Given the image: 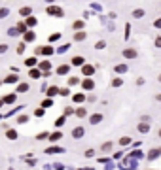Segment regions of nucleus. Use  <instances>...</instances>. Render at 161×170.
<instances>
[{
	"label": "nucleus",
	"instance_id": "nucleus-7",
	"mask_svg": "<svg viewBox=\"0 0 161 170\" xmlns=\"http://www.w3.org/2000/svg\"><path fill=\"white\" fill-rule=\"evenodd\" d=\"M101 121H102V113H93V115H91V125H97Z\"/></svg>",
	"mask_w": 161,
	"mask_h": 170
},
{
	"label": "nucleus",
	"instance_id": "nucleus-36",
	"mask_svg": "<svg viewBox=\"0 0 161 170\" xmlns=\"http://www.w3.org/2000/svg\"><path fill=\"white\" fill-rule=\"evenodd\" d=\"M74 28H76V30H80V28H83V21H76V23H74Z\"/></svg>",
	"mask_w": 161,
	"mask_h": 170
},
{
	"label": "nucleus",
	"instance_id": "nucleus-42",
	"mask_svg": "<svg viewBox=\"0 0 161 170\" xmlns=\"http://www.w3.org/2000/svg\"><path fill=\"white\" fill-rule=\"evenodd\" d=\"M153 44H156V47H159V49H161V36H157V38H156V42H153Z\"/></svg>",
	"mask_w": 161,
	"mask_h": 170
},
{
	"label": "nucleus",
	"instance_id": "nucleus-40",
	"mask_svg": "<svg viewBox=\"0 0 161 170\" xmlns=\"http://www.w3.org/2000/svg\"><path fill=\"white\" fill-rule=\"evenodd\" d=\"M53 102L50 100V98H47V100H44V102H42V106H44V108H50V106H51Z\"/></svg>",
	"mask_w": 161,
	"mask_h": 170
},
{
	"label": "nucleus",
	"instance_id": "nucleus-39",
	"mask_svg": "<svg viewBox=\"0 0 161 170\" xmlns=\"http://www.w3.org/2000/svg\"><path fill=\"white\" fill-rule=\"evenodd\" d=\"M61 38V34L57 32V34H51V36H50V42H55V40H59Z\"/></svg>",
	"mask_w": 161,
	"mask_h": 170
},
{
	"label": "nucleus",
	"instance_id": "nucleus-21",
	"mask_svg": "<svg viewBox=\"0 0 161 170\" xmlns=\"http://www.w3.org/2000/svg\"><path fill=\"white\" fill-rule=\"evenodd\" d=\"M27 91H29V85H27V83H21L17 87V93H27Z\"/></svg>",
	"mask_w": 161,
	"mask_h": 170
},
{
	"label": "nucleus",
	"instance_id": "nucleus-24",
	"mask_svg": "<svg viewBox=\"0 0 161 170\" xmlns=\"http://www.w3.org/2000/svg\"><path fill=\"white\" fill-rule=\"evenodd\" d=\"M47 153H61V151H65V150H61V147H57V146H53V147H50V150H46Z\"/></svg>",
	"mask_w": 161,
	"mask_h": 170
},
{
	"label": "nucleus",
	"instance_id": "nucleus-34",
	"mask_svg": "<svg viewBox=\"0 0 161 170\" xmlns=\"http://www.w3.org/2000/svg\"><path fill=\"white\" fill-rule=\"evenodd\" d=\"M25 49H27V46H25V42H21V44H19V47H17V53H23Z\"/></svg>",
	"mask_w": 161,
	"mask_h": 170
},
{
	"label": "nucleus",
	"instance_id": "nucleus-10",
	"mask_svg": "<svg viewBox=\"0 0 161 170\" xmlns=\"http://www.w3.org/2000/svg\"><path fill=\"white\" fill-rule=\"evenodd\" d=\"M68 70H70V66H68V65H61L59 68H57V74H68Z\"/></svg>",
	"mask_w": 161,
	"mask_h": 170
},
{
	"label": "nucleus",
	"instance_id": "nucleus-31",
	"mask_svg": "<svg viewBox=\"0 0 161 170\" xmlns=\"http://www.w3.org/2000/svg\"><path fill=\"white\" fill-rule=\"evenodd\" d=\"M112 150V142H106V144H102V151H110Z\"/></svg>",
	"mask_w": 161,
	"mask_h": 170
},
{
	"label": "nucleus",
	"instance_id": "nucleus-3",
	"mask_svg": "<svg viewBox=\"0 0 161 170\" xmlns=\"http://www.w3.org/2000/svg\"><path fill=\"white\" fill-rule=\"evenodd\" d=\"M93 72H95V68L91 66V65H83V66H82V74H83V76L89 77V76H93Z\"/></svg>",
	"mask_w": 161,
	"mask_h": 170
},
{
	"label": "nucleus",
	"instance_id": "nucleus-6",
	"mask_svg": "<svg viewBox=\"0 0 161 170\" xmlns=\"http://www.w3.org/2000/svg\"><path fill=\"white\" fill-rule=\"evenodd\" d=\"M83 132H85V131H83V127H76V129L72 131V136H74V138H82Z\"/></svg>",
	"mask_w": 161,
	"mask_h": 170
},
{
	"label": "nucleus",
	"instance_id": "nucleus-48",
	"mask_svg": "<svg viewBox=\"0 0 161 170\" xmlns=\"http://www.w3.org/2000/svg\"><path fill=\"white\" fill-rule=\"evenodd\" d=\"M156 100H159V102H161V93H159V95L156 96Z\"/></svg>",
	"mask_w": 161,
	"mask_h": 170
},
{
	"label": "nucleus",
	"instance_id": "nucleus-19",
	"mask_svg": "<svg viewBox=\"0 0 161 170\" xmlns=\"http://www.w3.org/2000/svg\"><path fill=\"white\" fill-rule=\"evenodd\" d=\"M31 77H32V80H38V77L42 76V72H40V70H31V74H29Z\"/></svg>",
	"mask_w": 161,
	"mask_h": 170
},
{
	"label": "nucleus",
	"instance_id": "nucleus-29",
	"mask_svg": "<svg viewBox=\"0 0 161 170\" xmlns=\"http://www.w3.org/2000/svg\"><path fill=\"white\" fill-rule=\"evenodd\" d=\"M95 47H97V49H104V47H106V42H104V40H99Z\"/></svg>",
	"mask_w": 161,
	"mask_h": 170
},
{
	"label": "nucleus",
	"instance_id": "nucleus-52",
	"mask_svg": "<svg viewBox=\"0 0 161 170\" xmlns=\"http://www.w3.org/2000/svg\"><path fill=\"white\" fill-rule=\"evenodd\" d=\"M0 104H2V102H0Z\"/></svg>",
	"mask_w": 161,
	"mask_h": 170
},
{
	"label": "nucleus",
	"instance_id": "nucleus-5",
	"mask_svg": "<svg viewBox=\"0 0 161 170\" xmlns=\"http://www.w3.org/2000/svg\"><path fill=\"white\" fill-rule=\"evenodd\" d=\"M82 87H83V89H87V91H91V89L95 87V83H93V80H91V77H87V80H83Z\"/></svg>",
	"mask_w": 161,
	"mask_h": 170
},
{
	"label": "nucleus",
	"instance_id": "nucleus-50",
	"mask_svg": "<svg viewBox=\"0 0 161 170\" xmlns=\"http://www.w3.org/2000/svg\"><path fill=\"white\" fill-rule=\"evenodd\" d=\"M157 136H159V138H161V129H159V132H157Z\"/></svg>",
	"mask_w": 161,
	"mask_h": 170
},
{
	"label": "nucleus",
	"instance_id": "nucleus-22",
	"mask_svg": "<svg viewBox=\"0 0 161 170\" xmlns=\"http://www.w3.org/2000/svg\"><path fill=\"white\" fill-rule=\"evenodd\" d=\"M10 15V10L8 8H0V19H4V17H8Z\"/></svg>",
	"mask_w": 161,
	"mask_h": 170
},
{
	"label": "nucleus",
	"instance_id": "nucleus-47",
	"mask_svg": "<svg viewBox=\"0 0 161 170\" xmlns=\"http://www.w3.org/2000/svg\"><path fill=\"white\" fill-rule=\"evenodd\" d=\"M156 27H157V28H161V19H157V21H156Z\"/></svg>",
	"mask_w": 161,
	"mask_h": 170
},
{
	"label": "nucleus",
	"instance_id": "nucleus-16",
	"mask_svg": "<svg viewBox=\"0 0 161 170\" xmlns=\"http://www.w3.org/2000/svg\"><path fill=\"white\" fill-rule=\"evenodd\" d=\"M116 72L118 74H125V72H127V66H125V65H118L116 66Z\"/></svg>",
	"mask_w": 161,
	"mask_h": 170
},
{
	"label": "nucleus",
	"instance_id": "nucleus-17",
	"mask_svg": "<svg viewBox=\"0 0 161 170\" xmlns=\"http://www.w3.org/2000/svg\"><path fill=\"white\" fill-rule=\"evenodd\" d=\"M59 87H50V89H47V96H53V95H57L59 93Z\"/></svg>",
	"mask_w": 161,
	"mask_h": 170
},
{
	"label": "nucleus",
	"instance_id": "nucleus-14",
	"mask_svg": "<svg viewBox=\"0 0 161 170\" xmlns=\"http://www.w3.org/2000/svg\"><path fill=\"white\" fill-rule=\"evenodd\" d=\"M138 131H140V132H148L150 131V125L146 123V121H142L140 125H138Z\"/></svg>",
	"mask_w": 161,
	"mask_h": 170
},
{
	"label": "nucleus",
	"instance_id": "nucleus-35",
	"mask_svg": "<svg viewBox=\"0 0 161 170\" xmlns=\"http://www.w3.org/2000/svg\"><path fill=\"white\" fill-rule=\"evenodd\" d=\"M36 138H38V140H46V138H50V134H47V132H40Z\"/></svg>",
	"mask_w": 161,
	"mask_h": 170
},
{
	"label": "nucleus",
	"instance_id": "nucleus-25",
	"mask_svg": "<svg viewBox=\"0 0 161 170\" xmlns=\"http://www.w3.org/2000/svg\"><path fill=\"white\" fill-rule=\"evenodd\" d=\"M17 80H19V77H17V76H8V77H6V80H4V81H6V83H15Z\"/></svg>",
	"mask_w": 161,
	"mask_h": 170
},
{
	"label": "nucleus",
	"instance_id": "nucleus-51",
	"mask_svg": "<svg viewBox=\"0 0 161 170\" xmlns=\"http://www.w3.org/2000/svg\"><path fill=\"white\" fill-rule=\"evenodd\" d=\"M159 81H161V74H159Z\"/></svg>",
	"mask_w": 161,
	"mask_h": 170
},
{
	"label": "nucleus",
	"instance_id": "nucleus-20",
	"mask_svg": "<svg viewBox=\"0 0 161 170\" xmlns=\"http://www.w3.org/2000/svg\"><path fill=\"white\" fill-rule=\"evenodd\" d=\"M25 65L27 66H34V65H36V57H29V59L25 61Z\"/></svg>",
	"mask_w": 161,
	"mask_h": 170
},
{
	"label": "nucleus",
	"instance_id": "nucleus-4",
	"mask_svg": "<svg viewBox=\"0 0 161 170\" xmlns=\"http://www.w3.org/2000/svg\"><path fill=\"white\" fill-rule=\"evenodd\" d=\"M72 65L74 66H83L85 65V59H83L82 55H76V57H72Z\"/></svg>",
	"mask_w": 161,
	"mask_h": 170
},
{
	"label": "nucleus",
	"instance_id": "nucleus-45",
	"mask_svg": "<svg viewBox=\"0 0 161 170\" xmlns=\"http://www.w3.org/2000/svg\"><path fill=\"white\" fill-rule=\"evenodd\" d=\"M59 93H61L63 96H66V95H68V89H61V91H59Z\"/></svg>",
	"mask_w": 161,
	"mask_h": 170
},
{
	"label": "nucleus",
	"instance_id": "nucleus-38",
	"mask_svg": "<svg viewBox=\"0 0 161 170\" xmlns=\"http://www.w3.org/2000/svg\"><path fill=\"white\" fill-rule=\"evenodd\" d=\"M65 121H66V119H65V117H59V119H57V121H55V125H57V127H61V125H65Z\"/></svg>",
	"mask_w": 161,
	"mask_h": 170
},
{
	"label": "nucleus",
	"instance_id": "nucleus-18",
	"mask_svg": "<svg viewBox=\"0 0 161 170\" xmlns=\"http://www.w3.org/2000/svg\"><path fill=\"white\" fill-rule=\"evenodd\" d=\"M6 138H8V140H15L17 138V132L15 131H8V132H6Z\"/></svg>",
	"mask_w": 161,
	"mask_h": 170
},
{
	"label": "nucleus",
	"instance_id": "nucleus-9",
	"mask_svg": "<svg viewBox=\"0 0 161 170\" xmlns=\"http://www.w3.org/2000/svg\"><path fill=\"white\" fill-rule=\"evenodd\" d=\"M85 38H87V34L83 32V30H80V32L74 34V40H76V42H82V40H85Z\"/></svg>",
	"mask_w": 161,
	"mask_h": 170
},
{
	"label": "nucleus",
	"instance_id": "nucleus-49",
	"mask_svg": "<svg viewBox=\"0 0 161 170\" xmlns=\"http://www.w3.org/2000/svg\"><path fill=\"white\" fill-rule=\"evenodd\" d=\"M46 2H47V4H53V2H55V0H46Z\"/></svg>",
	"mask_w": 161,
	"mask_h": 170
},
{
	"label": "nucleus",
	"instance_id": "nucleus-46",
	"mask_svg": "<svg viewBox=\"0 0 161 170\" xmlns=\"http://www.w3.org/2000/svg\"><path fill=\"white\" fill-rule=\"evenodd\" d=\"M36 115L42 117V115H44V110H40V108H38V110H36Z\"/></svg>",
	"mask_w": 161,
	"mask_h": 170
},
{
	"label": "nucleus",
	"instance_id": "nucleus-2",
	"mask_svg": "<svg viewBox=\"0 0 161 170\" xmlns=\"http://www.w3.org/2000/svg\"><path fill=\"white\" fill-rule=\"evenodd\" d=\"M123 57H125V59H137L138 53L133 47H127V49H123Z\"/></svg>",
	"mask_w": 161,
	"mask_h": 170
},
{
	"label": "nucleus",
	"instance_id": "nucleus-44",
	"mask_svg": "<svg viewBox=\"0 0 161 170\" xmlns=\"http://www.w3.org/2000/svg\"><path fill=\"white\" fill-rule=\"evenodd\" d=\"M129 142H131L129 138H121V140H120V144H121V146H127V144H129Z\"/></svg>",
	"mask_w": 161,
	"mask_h": 170
},
{
	"label": "nucleus",
	"instance_id": "nucleus-1",
	"mask_svg": "<svg viewBox=\"0 0 161 170\" xmlns=\"http://www.w3.org/2000/svg\"><path fill=\"white\" fill-rule=\"evenodd\" d=\"M47 15L51 17H63L65 15V11H63V8H59V6H47Z\"/></svg>",
	"mask_w": 161,
	"mask_h": 170
},
{
	"label": "nucleus",
	"instance_id": "nucleus-15",
	"mask_svg": "<svg viewBox=\"0 0 161 170\" xmlns=\"http://www.w3.org/2000/svg\"><path fill=\"white\" fill-rule=\"evenodd\" d=\"M17 30L25 34L27 30H29V28H27V23H23V21H21V23H17Z\"/></svg>",
	"mask_w": 161,
	"mask_h": 170
},
{
	"label": "nucleus",
	"instance_id": "nucleus-8",
	"mask_svg": "<svg viewBox=\"0 0 161 170\" xmlns=\"http://www.w3.org/2000/svg\"><path fill=\"white\" fill-rule=\"evenodd\" d=\"M31 11H32V10L29 8V6H27V8H21V10H19V15L27 19V17H29V15H31Z\"/></svg>",
	"mask_w": 161,
	"mask_h": 170
},
{
	"label": "nucleus",
	"instance_id": "nucleus-32",
	"mask_svg": "<svg viewBox=\"0 0 161 170\" xmlns=\"http://www.w3.org/2000/svg\"><path fill=\"white\" fill-rule=\"evenodd\" d=\"M121 83H123V81H121V77H116V80L112 81V85H114V87H120Z\"/></svg>",
	"mask_w": 161,
	"mask_h": 170
},
{
	"label": "nucleus",
	"instance_id": "nucleus-23",
	"mask_svg": "<svg viewBox=\"0 0 161 170\" xmlns=\"http://www.w3.org/2000/svg\"><path fill=\"white\" fill-rule=\"evenodd\" d=\"M40 53H44V55H51V53H53V47H40Z\"/></svg>",
	"mask_w": 161,
	"mask_h": 170
},
{
	"label": "nucleus",
	"instance_id": "nucleus-43",
	"mask_svg": "<svg viewBox=\"0 0 161 170\" xmlns=\"http://www.w3.org/2000/svg\"><path fill=\"white\" fill-rule=\"evenodd\" d=\"M78 83V77H70V80H68V85H76Z\"/></svg>",
	"mask_w": 161,
	"mask_h": 170
},
{
	"label": "nucleus",
	"instance_id": "nucleus-26",
	"mask_svg": "<svg viewBox=\"0 0 161 170\" xmlns=\"http://www.w3.org/2000/svg\"><path fill=\"white\" fill-rule=\"evenodd\" d=\"M27 25H29V27H34V25H36V17H27Z\"/></svg>",
	"mask_w": 161,
	"mask_h": 170
},
{
	"label": "nucleus",
	"instance_id": "nucleus-27",
	"mask_svg": "<svg viewBox=\"0 0 161 170\" xmlns=\"http://www.w3.org/2000/svg\"><path fill=\"white\" fill-rule=\"evenodd\" d=\"M13 100H15V95H8V96H4V102H6V104H11Z\"/></svg>",
	"mask_w": 161,
	"mask_h": 170
},
{
	"label": "nucleus",
	"instance_id": "nucleus-13",
	"mask_svg": "<svg viewBox=\"0 0 161 170\" xmlns=\"http://www.w3.org/2000/svg\"><path fill=\"white\" fill-rule=\"evenodd\" d=\"M34 38H36V34H34V32H31V30L25 32V42H32Z\"/></svg>",
	"mask_w": 161,
	"mask_h": 170
},
{
	"label": "nucleus",
	"instance_id": "nucleus-41",
	"mask_svg": "<svg viewBox=\"0 0 161 170\" xmlns=\"http://www.w3.org/2000/svg\"><path fill=\"white\" fill-rule=\"evenodd\" d=\"M6 51H8V46H6V44H0V53H6Z\"/></svg>",
	"mask_w": 161,
	"mask_h": 170
},
{
	"label": "nucleus",
	"instance_id": "nucleus-28",
	"mask_svg": "<svg viewBox=\"0 0 161 170\" xmlns=\"http://www.w3.org/2000/svg\"><path fill=\"white\" fill-rule=\"evenodd\" d=\"M85 108H78V110H76V115H78V117H85Z\"/></svg>",
	"mask_w": 161,
	"mask_h": 170
},
{
	"label": "nucleus",
	"instance_id": "nucleus-30",
	"mask_svg": "<svg viewBox=\"0 0 161 170\" xmlns=\"http://www.w3.org/2000/svg\"><path fill=\"white\" fill-rule=\"evenodd\" d=\"M50 66H51V65H50V62H47V61L40 62V68H42V70H50Z\"/></svg>",
	"mask_w": 161,
	"mask_h": 170
},
{
	"label": "nucleus",
	"instance_id": "nucleus-11",
	"mask_svg": "<svg viewBox=\"0 0 161 170\" xmlns=\"http://www.w3.org/2000/svg\"><path fill=\"white\" fill-rule=\"evenodd\" d=\"M133 17H135V19H142L144 17V10H140V8H138V10H133Z\"/></svg>",
	"mask_w": 161,
	"mask_h": 170
},
{
	"label": "nucleus",
	"instance_id": "nucleus-12",
	"mask_svg": "<svg viewBox=\"0 0 161 170\" xmlns=\"http://www.w3.org/2000/svg\"><path fill=\"white\" fill-rule=\"evenodd\" d=\"M61 138H63V134H61L59 131H57V132H53V134H50V140H51V142H59Z\"/></svg>",
	"mask_w": 161,
	"mask_h": 170
},
{
	"label": "nucleus",
	"instance_id": "nucleus-33",
	"mask_svg": "<svg viewBox=\"0 0 161 170\" xmlns=\"http://www.w3.org/2000/svg\"><path fill=\"white\" fill-rule=\"evenodd\" d=\"M27 121H29V117H27V115H19V119H17V123H21V125L27 123Z\"/></svg>",
	"mask_w": 161,
	"mask_h": 170
},
{
	"label": "nucleus",
	"instance_id": "nucleus-37",
	"mask_svg": "<svg viewBox=\"0 0 161 170\" xmlns=\"http://www.w3.org/2000/svg\"><path fill=\"white\" fill-rule=\"evenodd\" d=\"M83 98H85L83 95H74V102H83Z\"/></svg>",
	"mask_w": 161,
	"mask_h": 170
}]
</instances>
